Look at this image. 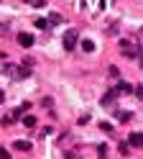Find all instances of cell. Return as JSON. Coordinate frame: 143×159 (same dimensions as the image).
Instances as JSON below:
<instances>
[{
    "mask_svg": "<svg viewBox=\"0 0 143 159\" xmlns=\"http://www.w3.org/2000/svg\"><path fill=\"white\" fill-rule=\"evenodd\" d=\"M120 49H123V52H125L130 59L141 57V46H138V44H133V41H128V39H123V41H120Z\"/></svg>",
    "mask_w": 143,
    "mask_h": 159,
    "instance_id": "6da1fadb",
    "label": "cell"
},
{
    "mask_svg": "<svg viewBox=\"0 0 143 159\" xmlns=\"http://www.w3.org/2000/svg\"><path fill=\"white\" fill-rule=\"evenodd\" d=\"M77 41H79V34L74 31V28H69V31L64 34V49H67V52H74Z\"/></svg>",
    "mask_w": 143,
    "mask_h": 159,
    "instance_id": "7a4b0ae2",
    "label": "cell"
},
{
    "mask_svg": "<svg viewBox=\"0 0 143 159\" xmlns=\"http://www.w3.org/2000/svg\"><path fill=\"white\" fill-rule=\"evenodd\" d=\"M18 44L20 46H23V49H31V46H33V36H31V34H18Z\"/></svg>",
    "mask_w": 143,
    "mask_h": 159,
    "instance_id": "3957f363",
    "label": "cell"
},
{
    "mask_svg": "<svg viewBox=\"0 0 143 159\" xmlns=\"http://www.w3.org/2000/svg\"><path fill=\"white\" fill-rule=\"evenodd\" d=\"M13 149H15V152H31V141H23V139L18 141V139H15V141H13Z\"/></svg>",
    "mask_w": 143,
    "mask_h": 159,
    "instance_id": "277c9868",
    "label": "cell"
},
{
    "mask_svg": "<svg viewBox=\"0 0 143 159\" xmlns=\"http://www.w3.org/2000/svg\"><path fill=\"white\" fill-rule=\"evenodd\" d=\"M26 77H28V69L15 64V69H13V77H10V80H26Z\"/></svg>",
    "mask_w": 143,
    "mask_h": 159,
    "instance_id": "5b68a950",
    "label": "cell"
},
{
    "mask_svg": "<svg viewBox=\"0 0 143 159\" xmlns=\"http://www.w3.org/2000/svg\"><path fill=\"white\" fill-rule=\"evenodd\" d=\"M118 98V90H110V93H105V98H102V105H112V100Z\"/></svg>",
    "mask_w": 143,
    "mask_h": 159,
    "instance_id": "8992f818",
    "label": "cell"
},
{
    "mask_svg": "<svg viewBox=\"0 0 143 159\" xmlns=\"http://www.w3.org/2000/svg\"><path fill=\"white\" fill-rule=\"evenodd\" d=\"M61 21H64V16H61V13H51L46 23H49V26H56V23H61Z\"/></svg>",
    "mask_w": 143,
    "mask_h": 159,
    "instance_id": "52a82bcc",
    "label": "cell"
},
{
    "mask_svg": "<svg viewBox=\"0 0 143 159\" xmlns=\"http://www.w3.org/2000/svg\"><path fill=\"white\" fill-rule=\"evenodd\" d=\"M82 49H84L87 54H89V52H95V41H92V39H82Z\"/></svg>",
    "mask_w": 143,
    "mask_h": 159,
    "instance_id": "ba28073f",
    "label": "cell"
},
{
    "mask_svg": "<svg viewBox=\"0 0 143 159\" xmlns=\"http://www.w3.org/2000/svg\"><path fill=\"white\" fill-rule=\"evenodd\" d=\"M23 126H26V128H33V126H36V116H31V113L23 116Z\"/></svg>",
    "mask_w": 143,
    "mask_h": 159,
    "instance_id": "9c48e42d",
    "label": "cell"
},
{
    "mask_svg": "<svg viewBox=\"0 0 143 159\" xmlns=\"http://www.w3.org/2000/svg\"><path fill=\"white\" fill-rule=\"evenodd\" d=\"M128 139H130V146H141V144H143V136H141V134H130Z\"/></svg>",
    "mask_w": 143,
    "mask_h": 159,
    "instance_id": "30bf717a",
    "label": "cell"
},
{
    "mask_svg": "<svg viewBox=\"0 0 143 159\" xmlns=\"http://www.w3.org/2000/svg\"><path fill=\"white\" fill-rule=\"evenodd\" d=\"M23 3H28V5H33V8H44L49 0H23Z\"/></svg>",
    "mask_w": 143,
    "mask_h": 159,
    "instance_id": "8fae6325",
    "label": "cell"
},
{
    "mask_svg": "<svg viewBox=\"0 0 143 159\" xmlns=\"http://www.w3.org/2000/svg\"><path fill=\"white\" fill-rule=\"evenodd\" d=\"M13 69H15V64H3V75L13 77Z\"/></svg>",
    "mask_w": 143,
    "mask_h": 159,
    "instance_id": "7c38bea8",
    "label": "cell"
},
{
    "mask_svg": "<svg viewBox=\"0 0 143 159\" xmlns=\"http://www.w3.org/2000/svg\"><path fill=\"white\" fill-rule=\"evenodd\" d=\"M118 118H120V121H123V123H128V121H130V118H133V113H130V111H123V113H120Z\"/></svg>",
    "mask_w": 143,
    "mask_h": 159,
    "instance_id": "4fadbf2b",
    "label": "cell"
},
{
    "mask_svg": "<svg viewBox=\"0 0 143 159\" xmlns=\"http://www.w3.org/2000/svg\"><path fill=\"white\" fill-rule=\"evenodd\" d=\"M115 90H118V93H120V90H123V93H130V85H128V82H120Z\"/></svg>",
    "mask_w": 143,
    "mask_h": 159,
    "instance_id": "5bb4252c",
    "label": "cell"
},
{
    "mask_svg": "<svg viewBox=\"0 0 143 159\" xmlns=\"http://www.w3.org/2000/svg\"><path fill=\"white\" fill-rule=\"evenodd\" d=\"M36 28H49V23H46V18H36Z\"/></svg>",
    "mask_w": 143,
    "mask_h": 159,
    "instance_id": "9a60e30c",
    "label": "cell"
},
{
    "mask_svg": "<svg viewBox=\"0 0 143 159\" xmlns=\"http://www.w3.org/2000/svg\"><path fill=\"white\" fill-rule=\"evenodd\" d=\"M10 31V23H0V36H5Z\"/></svg>",
    "mask_w": 143,
    "mask_h": 159,
    "instance_id": "2e32d148",
    "label": "cell"
},
{
    "mask_svg": "<svg viewBox=\"0 0 143 159\" xmlns=\"http://www.w3.org/2000/svg\"><path fill=\"white\" fill-rule=\"evenodd\" d=\"M107 34H118V23H107Z\"/></svg>",
    "mask_w": 143,
    "mask_h": 159,
    "instance_id": "e0dca14e",
    "label": "cell"
},
{
    "mask_svg": "<svg viewBox=\"0 0 143 159\" xmlns=\"http://www.w3.org/2000/svg\"><path fill=\"white\" fill-rule=\"evenodd\" d=\"M0 159H10V152H8V149H3V146H0Z\"/></svg>",
    "mask_w": 143,
    "mask_h": 159,
    "instance_id": "ac0fdd59",
    "label": "cell"
},
{
    "mask_svg": "<svg viewBox=\"0 0 143 159\" xmlns=\"http://www.w3.org/2000/svg\"><path fill=\"white\" fill-rule=\"evenodd\" d=\"M67 159H79V154L77 152H67Z\"/></svg>",
    "mask_w": 143,
    "mask_h": 159,
    "instance_id": "d6986e66",
    "label": "cell"
},
{
    "mask_svg": "<svg viewBox=\"0 0 143 159\" xmlns=\"http://www.w3.org/2000/svg\"><path fill=\"white\" fill-rule=\"evenodd\" d=\"M3 100H5V93H3V90H0V103H3Z\"/></svg>",
    "mask_w": 143,
    "mask_h": 159,
    "instance_id": "ffe728a7",
    "label": "cell"
}]
</instances>
